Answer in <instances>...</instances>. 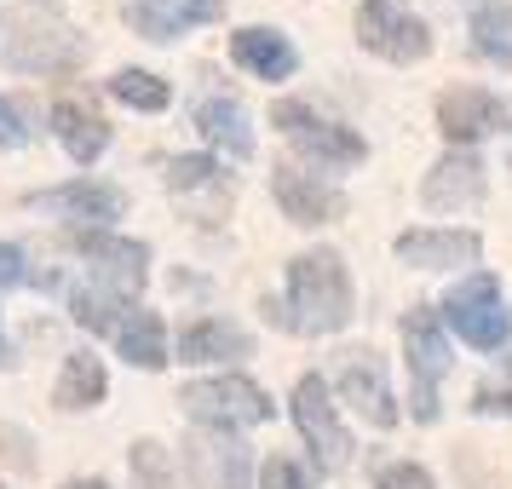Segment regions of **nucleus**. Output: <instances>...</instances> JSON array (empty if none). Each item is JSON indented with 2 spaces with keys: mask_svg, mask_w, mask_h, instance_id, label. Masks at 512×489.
<instances>
[{
  "mask_svg": "<svg viewBox=\"0 0 512 489\" xmlns=\"http://www.w3.org/2000/svg\"><path fill=\"white\" fill-rule=\"evenodd\" d=\"M294 334H334L351 323V277L340 254H300L288 265V317Z\"/></svg>",
  "mask_w": 512,
  "mask_h": 489,
  "instance_id": "nucleus-1",
  "label": "nucleus"
},
{
  "mask_svg": "<svg viewBox=\"0 0 512 489\" xmlns=\"http://www.w3.org/2000/svg\"><path fill=\"white\" fill-rule=\"evenodd\" d=\"M190 420H202L213 432H236V426H259V420H271V397L259 392L254 380H196L179 392Z\"/></svg>",
  "mask_w": 512,
  "mask_h": 489,
  "instance_id": "nucleus-2",
  "label": "nucleus"
},
{
  "mask_svg": "<svg viewBox=\"0 0 512 489\" xmlns=\"http://www.w3.org/2000/svg\"><path fill=\"white\" fill-rule=\"evenodd\" d=\"M357 35H363V47L380 52L386 64H420V58L432 52V35H426V24L409 12V0H363Z\"/></svg>",
  "mask_w": 512,
  "mask_h": 489,
  "instance_id": "nucleus-3",
  "label": "nucleus"
},
{
  "mask_svg": "<svg viewBox=\"0 0 512 489\" xmlns=\"http://www.w3.org/2000/svg\"><path fill=\"white\" fill-rule=\"evenodd\" d=\"M403 357H409V380H415V420H438V380L449 374V346H443L438 311L415 305L403 317Z\"/></svg>",
  "mask_w": 512,
  "mask_h": 489,
  "instance_id": "nucleus-4",
  "label": "nucleus"
},
{
  "mask_svg": "<svg viewBox=\"0 0 512 489\" xmlns=\"http://www.w3.org/2000/svg\"><path fill=\"white\" fill-rule=\"evenodd\" d=\"M443 317L455 323V334H461L466 346L478 351H501L507 346V305H501V282L495 277H466L449 300H443Z\"/></svg>",
  "mask_w": 512,
  "mask_h": 489,
  "instance_id": "nucleus-5",
  "label": "nucleus"
},
{
  "mask_svg": "<svg viewBox=\"0 0 512 489\" xmlns=\"http://www.w3.org/2000/svg\"><path fill=\"white\" fill-rule=\"evenodd\" d=\"M271 121L288 133V144H294V150H305V156H317V162H328V167L363 162V139H357L351 127L323 121L317 110H305V104H277V110H271Z\"/></svg>",
  "mask_w": 512,
  "mask_h": 489,
  "instance_id": "nucleus-6",
  "label": "nucleus"
},
{
  "mask_svg": "<svg viewBox=\"0 0 512 489\" xmlns=\"http://www.w3.org/2000/svg\"><path fill=\"white\" fill-rule=\"evenodd\" d=\"M294 426H300V438L311 443V455H317V466H323V472H334V466H346L351 438H346V426L334 420L328 386L317 380V374H305L300 386H294Z\"/></svg>",
  "mask_w": 512,
  "mask_h": 489,
  "instance_id": "nucleus-7",
  "label": "nucleus"
},
{
  "mask_svg": "<svg viewBox=\"0 0 512 489\" xmlns=\"http://www.w3.org/2000/svg\"><path fill=\"white\" fill-rule=\"evenodd\" d=\"M75 254H87V265L98 271V282L121 294V300H133L144 288V242H127V236H104V231H70L64 236Z\"/></svg>",
  "mask_w": 512,
  "mask_h": 489,
  "instance_id": "nucleus-8",
  "label": "nucleus"
},
{
  "mask_svg": "<svg viewBox=\"0 0 512 489\" xmlns=\"http://www.w3.org/2000/svg\"><path fill=\"white\" fill-rule=\"evenodd\" d=\"M185 466L196 489H248V449L231 432H196L185 438Z\"/></svg>",
  "mask_w": 512,
  "mask_h": 489,
  "instance_id": "nucleus-9",
  "label": "nucleus"
},
{
  "mask_svg": "<svg viewBox=\"0 0 512 489\" xmlns=\"http://www.w3.org/2000/svg\"><path fill=\"white\" fill-rule=\"evenodd\" d=\"M507 127V104L489 98L484 87H449L438 98V133L449 144H472V139H489Z\"/></svg>",
  "mask_w": 512,
  "mask_h": 489,
  "instance_id": "nucleus-10",
  "label": "nucleus"
},
{
  "mask_svg": "<svg viewBox=\"0 0 512 489\" xmlns=\"http://www.w3.org/2000/svg\"><path fill=\"white\" fill-rule=\"evenodd\" d=\"M271 190H277L282 213H288L294 225H328V219L346 213V196H340L334 185H323L317 173H305V167H277Z\"/></svg>",
  "mask_w": 512,
  "mask_h": 489,
  "instance_id": "nucleus-11",
  "label": "nucleus"
},
{
  "mask_svg": "<svg viewBox=\"0 0 512 489\" xmlns=\"http://www.w3.org/2000/svg\"><path fill=\"white\" fill-rule=\"evenodd\" d=\"M127 18L144 41H173L196 24L225 18V0H127Z\"/></svg>",
  "mask_w": 512,
  "mask_h": 489,
  "instance_id": "nucleus-12",
  "label": "nucleus"
},
{
  "mask_svg": "<svg viewBox=\"0 0 512 489\" xmlns=\"http://www.w3.org/2000/svg\"><path fill=\"white\" fill-rule=\"evenodd\" d=\"M426 208H472V202H484V162L478 156H466V150H449L432 173H426Z\"/></svg>",
  "mask_w": 512,
  "mask_h": 489,
  "instance_id": "nucleus-13",
  "label": "nucleus"
},
{
  "mask_svg": "<svg viewBox=\"0 0 512 489\" xmlns=\"http://www.w3.org/2000/svg\"><path fill=\"white\" fill-rule=\"evenodd\" d=\"M340 392L357 415L369 420V426H397V403L386 392V380H380V363H374L369 351H351L346 369H340Z\"/></svg>",
  "mask_w": 512,
  "mask_h": 489,
  "instance_id": "nucleus-14",
  "label": "nucleus"
},
{
  "mask_svg": "<svg viewBox=\"0 0 512 489\" xmlns=\"http://www.w3.org/2000/svg\"><path fill=\"white\" fill-rule=\"evenodd\" d=\"M29 208H47V213H70V219H93V225H110V219H121L127 196H121L116 185H87V179H75V185H58V190H41V196H29Z\"/></svg>",
  "mask_w": 512,
  "mask_h": 489,
  "instance_id": "nucleus-15",
  "label": "nucleus"
},
{
  "mask_svg": "<svg viewBox=\"0 0 512 489\" xmlns=\"http://www.w3.org/2000/svg\"><path fill=\"white\" fill-rule=\"evenodd\" d=\"M478 236L472 231H403L397 236V259H409L420 271H443V265H466L478 259Z\"/></svg>",
  "mask_w": 512,
  "mask_h": 489,
  "instance_id": "nucleus-16",
  "label": "nucleus"
},
{
  "mask_svg": "<svg viewBox=\"0 0 512 489\" xmlns=\"http://www.w3.org/2000/svg\"><path fill=\"white\" fill-rule=\"evenodd\" d=\"M52 133H58V144L70 150V162H98L104 156V144H110V127H104V116L98 110H87V104H75V98H58L52 104Z\"/></svg>",
  "mask_w": 512,
  "mask_h": 489,
  "instance_id": "nucleus-17",
  "label": "nucleus"
},
{
  "mask_svg": "<svg viewBox=\"0 0 512 489\" xmlns=\"http://www.w3.org/2000/svg\"><path fill=\"white\" fill-rule=\"evenodd\" d=\"M236 357H254V340L242 334L236 323H196L179 334V363H236Z\"/></svg>",
  "mask_w": 512,
  "mask_h": 489,
  "instance_id": "nucleus-18",
  "label": "nucleus"
},
{
  "mask_svg": "<svg viewBox=\"0 0 512 489\" xmlns=\"http://www.w3.org/2000/svg\"><path fill=\"white\" fill-rule=\"evenodd\" d=\"M231 58L242 70H254L259 81H288L294 75V47L282 35H271V29H242L231 41Z\"/></svg>",
  "mask_w": 512,
  "mask_h": 489,
  "instance_id": "nucleus-19",
  "label": "nucleus"
},
{
  "mask_svg": "<svg viewBox=\"0 0 512 489\" xmlns=\"http://www.w3.org/2000/svg\"><path fill=\"white\" fill-rule=\"evenodd\" d=\"M196 127H202L213 144H225L236 162H248V156H254V133H248V116H242V104H236V98H208V104L196 110Z\"/></svg>",
  "mask_w": 512,
  "mask_h": 489,
  "instance_id": "nucleus-20",
  "label": "nucleus"
},
{
  "mask_svg": "<svg viewBox=\"0 0 512 489\" xmlns=\"http://www.w3.org/2000/svg\"><path fill=\"white\" fill-rule=\"evenodd\" d=\"M472 47H478V58L512 70V0L478 6V18H472Z\"/></svg>",
  "mask_w": 512,
  "mask_h": 489,
  "instance_id": "nucleus-21",
  "label": "nucleus"
},
{
  "mask_svg": "<svg viewBox=\"0 0 512 489\" xmlns=\"http://www.w3.org/2000/svg\"><path fill=\"white\" fill-rule=\"evenodd\" d=\"M116 340H121V357L139 363V369H162L167 363V340H162V317L156 311H133L116 328Z\"/></svg>",
  "mask_w": 512,
  "mask_h": 489,
  "instance_id": "nucleus-22",
  "label": "nucleus"
},
{
  "mask_svg": "<svg viewBox=\"0 0 512 489\" xmlns=\"http://www.w3.org/2000/svg\"><path fill=\"white\" fill-rule=\"evenodd\" d=\"M98 397H104V363L93 351H75L58 374V409H93Z\"/></svg>",
  "mask_w": 512,
  "mask_h": 489,
  "instance_id": "nucleus-23",
  "label": "nucleus"
},
{
  "mask_svg": "<svg viewBox=\"0 0 512 489\" xmlns=\"http://www.w3.org/2000/svg\"><path fill=\"white\" fill-rule=\"evenodd\" d=\"M64 24H35V18H24V35L6 47V64H18V70H70L75 58H64V52H52L47 35H58Z\"/></svg>",
  "mask_w": 512,
  "mask_h": 489,
  "instance_id": "nucleus-24",
  "label": "nucleus"
},
{
  "mask_svg": "<svg viewBox=\"0 0 512 489\" xmlns=\"http://www.w3.org/2000/svg\"><path fill=\"white\" fill-rule=\"evenodd\" d=\"M110 93L127 104V110H167V81H156L150 70H121L116 81H110Z\"/></svg>",
  "mask_w": 512,
  "mask_h": 489,
  "instance_id": "nucleus-25",
  "label": "nucleus"
},
{
  "mask_svg": "<svg viewBox=\"0 0 512 489\" xmlns=\"http://www.w3.org/2000/svg\"><path fill=\"white\" fill-rule=\"evenodd\" d=\"M133 489H179L173 484V466H167V449L156 438L133 443Z\"/></svg>",
  "mask_w": 512,
  "mask_h": 489,
  "instance_id": "nucleus-26",
  "label": "nucleus"
},
{
  "mask_svg": "<svg viewBox=\"0 0 512 489\" xmlns=\"http://www.w3.org/2000/svg\"><path fill=\"white\" fill-rule=\"evenodd\" d=\"M121 294H110L104 282H93V288H75V323L87 328H116V311H121Z\"/></svg>",
  "mask_w": 512,
  "mask_h": 489,
  "instance_id": "nucleus-27",
  "label": "nucleus"
},
{
  "mask_svg": "<svg viewBox=\"0 0 512 489\" xmlns=\"http://www.w3.org/2000/svg\"><path fill=\"white\" fill-rule=\"evenodd\" d=\"M374 489H432V472L426 466H409V461H392V466H380Z\"/></svg>",
  "mask_w": 512,
  "mask_h": 489,
  "instance_id": "nucleus-28",
  "label": "nucleus"
},
{
  "mask_svg": "<svg viewBox=\"0 0 512 489\" xmlns=\"http://www.w3.org/2000/svg\"><path fill=\"white\" fill-rule=\"evenodd\" d=\"M208 179H213L208 156H179V162L167 167V185L173 190H196V185H208Z\"/></svg>",
  "mask_w": 512,
  "mask_h": 489,
  "instance_id": "nucleus-29",
  "label": "nucleus"
},
{
  "mask_svg": "<svg viewBox=\"0 0 512 489\" xmlns=\"http://www.w3.org/2000/svg\"><path fill=\"white\" fill-rule=\"evenodd\" d=\"M265 489H311V484H305V472L294 461L271 455V461H265Z\"/></svg>",
  "mask_w": 512,
  "mask_h": 489,
  "instance_id": "nucleus-30",
  "label": "nucleus"
},
{
  "mask_svg": "<svg viewBox=\"0 0 512 489\" xmlns=\"http://www.w3.org/2000/svg\"><path fill=\"white\" fill-rule=\"evenodd\" d=\"M18 282H24V254L0 242V288H18Z\"/></svg>",
  "mask_w": 512,
  "mask_h": 489,
  "instance_id": "nucleus-31",
  "label": "nucleus"
},
{
  "mask_svg": "<svg viewBox=\"0 0 512 489\" xmlns=\"http://www.w3.org/2000/svg\"><path fill=\"white\" fill-rule=\"evenodd\" d=\"M12 144H24V127H18V116L0 104V150H12Z\"/></svg>",
  "mask_w": 512,
  "mask_h": 489,
  "instance_id": "nucleus-32",
  "label": "nucleus"
},
{
  "mask_svg": "<svg viewBox=\"0 0 512 489\" xmlns=\"http://www.w3.org/2000/svg\"><path fill=\"white\" fill-rule=\"evenodd\" d=\"M478 409H484V415H501V409H507L512 415V392H478Z\"/></svg>",
  "mask_w": 512,
  "mask_h": 489,
  "instance_id": "nucleus-33",
  "label": "nucleus"
},
{
  "mask_svg": "<svg viewBox=\"0 0 512 489\" xmlns=\"http://www.w3.org/2000/svg\"><path fill=\"white\" fill-rule=\"evenodd\" d=\"M64 489H110L104 478H75V484H64Z\"/></svg>",
  "mask_w": 512,
  "mask_h": 489,
  "instance_id": "nucleus-34",
  "label": "nucleus"
},
{
  "mask_svg": "<svg viewBox=\"0 0 512 489\" xmlns=\"http://www.w3.org/2000/svg\"><path fill=\"white\" fill-rule=\"evenodd\" d=\"M0 363H6V340H0Z\"/></svg>",
  "mask_w": 512,
  "mask_h": 489,
  "instance_id": "nucleus-35",
  "label": "nucleus"
}]
</instances>
